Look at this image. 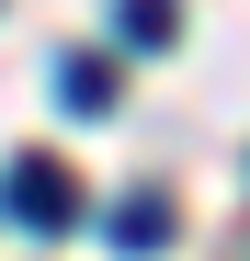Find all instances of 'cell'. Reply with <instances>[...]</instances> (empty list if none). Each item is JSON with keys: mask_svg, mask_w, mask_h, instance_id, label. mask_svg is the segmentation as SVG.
<instances>
[{"mask_svg": "<svg viewBox=\"0 0 250 261\" xmlns=\"http://www.w3.org/2000/svg\"><path fill=\"white\" fill-rule=\"evenodd\" d=\"M0 193H12V216H23V227H80V182H68V170L46 159V148H34V159H12V182H0Z\"/></svg>", "mask_w": 250, "mask_h": 261, "instance_id": "6da1fadb", "label": "cell"}, {"mask_svg": "<svg viewBox=\"0 0 250 261\" xmlns=\"http://www.w3.org/2000/svg\"><path fill=\"white\" fill-rule=\"evenodd\" d=\"M159 239H171V204H159V193H125L114 204V250H159Z\"/></svg>", "mask_w": 250, "mask_h": 261, "instance_id": "7a4b0ae2", "label": "cell"}, {"mask_svg": "<svg viewBox=\"0 0 250 261\" xmlns=\"http://www.w3.org/2000/svg\"><path fill=\"white\" fill-rule=\"evenodd\" d=\"M57 91H68L80 114H103V102H114V68H103V57H80V68H57Z\"/></svg>", "mask_w": 250, "mask_h": 261, "instance_id": "3957f363", "label": "cell"}, {"mask_svg": "<svg viewBox=\"0 0 250 261\" xmlns=\"http://www.w3.org/2000/svg\"><path fill=\"white\" fill-rule=\"evenodd\" d=\"M182 12H171V0H125V34H137V46H159V34H171Z\"/></svg>", "mask_w": 250, "mask_h": 261, "instance_id": "277c9868", "label": "cell"}]
</instances>
